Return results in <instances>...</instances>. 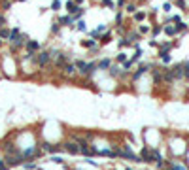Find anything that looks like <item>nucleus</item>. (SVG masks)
<instances>
[{
    "mask_svg": "<svg viewBox=\"0 0 189 170\" xmlns=\"http://www.w3.org/2000/svg\"><path fill=\"white\" fill-rule=\"evenodd\" d=\"M140 157H142V163H161L163 161V155L157 149H151V148H144L140 151Z\"/></svg>",
    "mask_w": 189,
    "mask_h": 170,
    "instance_id": "f257e3e1",
    "label": "nucleus"
},
{
    "mask_svg": "<svg viewBox=\"0 0 189 170\" xmlns=\"http://www.w3.org/2000/svg\"><path fill=\"white\" fill-rule=\"evenodd\" d=\"M49 60H51V53H49V51H40V53L36 55L34 63L38 64L40 68H44V66H47V64H49Z\"/></svg>",
    "mask_w": 189,
    "mask_h": 170,
    "instance_id": "f03ea898",
    "label": "nucleus"
},
{
    "mask_svg": "<svg viewBox=\"0 0 189 170\" xmlns=\"http://www.w3.org/2000/svg\"><path fill=\"white\" fill-rule=\"evenodd\" d=\"M63 145V149H64V151H66V153H70V155H78V153H79V145L78 144H76V142H64V144H61Z\"/></svg>",
    "mask_w": 189,
    "mask_h": 170,
    "instance_id": "7ed1b4c3",
    "label": "nucleus"
},
{
    "mask_svg": "<svg viewBox=\"0 0 189 170\" xmlns=\"http://www.w3.org/2000/svg\"><path fill=\"white\" fill-rule=\"evenodd\" d=\"M108 72H110V76H112V78H123V76H127V72L123 70V68L119 66L117 63H115V64H112V66L108 68Z\"/></svg>",
    "mask_w": 189,
    "mask_h": 170,
    "instance_id": "20e7f679",
    "label": "nucleus"
},
{
    "mask_svg": "<svg viewBox=\"0 0 189 170\" xmlns=\"http://www.w3.org/2000/svg\"><path fill=\"white\" fill-rule=\"evenodd\" d=\"M150 68H151V64H140V66H138V70H136L134 74H132V81H136V79H140V78H142V76L146 74L148 70H150Z\"/></svg>",
    "mask_w": 189,
    "mask_h": 170,
    "instance_id": "39448f33",
    "label": "nucleus"
},
{
    "mask_svg": "<svg viewBox=\"0 0 189 170\" xmlns=\"http://www.w3.org/2000/svg\"><path fill=\"white\" fill-rule=\"evenodd\" d=\"M59 23L64 27H70V28H74L76 27V19H74V15H63L61 19H59Z\"/></svg>",
    "mask_w": 189,
    "mask_h": 170,
    "instance_id": "423d86ee",
    "label": "nucleus"
},
{
    "mask_svg": "<svg viewBox=\"0 0 189 170\" xmlns=\"http://www.w3.org/2000/svg\"><path fill=\"white\" fill-rule=\"evenodd\" d=\"M42 149L44 151H49V153H59V151H63V145H55V144H47V142H44Z\"/></svg>",
    "mask_w": 189,
    "mask_h": 170,
    "instance_id": "0eeeda50",
    "label": "nucleus"
},
{
    "mask_svg": "<svg viewBox=\"0 0 189 170\" xmlns=\"http://www.w3.org/2000/svg\"><path fill=\"white\" fill-rule=\"evenodd\" d=\"M66 11H68L70 15H76V13L79 11V6L74 2V0H68V2H66Z\"/></svg>",
    "mask_w": 189,
    "mask_h": 170,
    "instance_id": "6e6552de",
    "label": "nucleus"
},
{
    "mask_svg": "<svg viewBox=\"0 0 189 170\" xmlns=\"http://www.w3.org/2000/svg\"><path fill=\"white\" fill-rule=\"evenodd\" d=\"M63 70H64V74H66V76H76L78 68H76V64H74V63H66V64L63 66Z\"/></svg>",
    "mask_w": 189,
    "mask_h": 170,
    "instance_id": "1a4fd4ad",
    "label": "nucleus"
},
{
    "mask_svg": "<svg viewBox=\"0 0 189 170\" xmlns=\"http://www.w3.org/2000/svg\"><path fill=\"white\" fill-rule=\"evenodd\" d=\"M25 47H27V51H32V53H34V51H38L40 47V42H36V40H29V42L25 44Z\"/></svg>",
    "mask_w": 189,
    "mask_h": 170,
    "instance_id": "9d476101",
    "label": "nucleus"
},
{
    "mask_svg": "<svg viewBox=\"0 0 189 170\" xmlns=\"http://www.w3.org/2000/svg\"><path fill=\"white\" fill-rule=\"evenodd\" d=\"M76 68H78V72H79V74H82V76H85V72H87V63H85V60H76Z\"/></svg>",
    "mask_w": 189,
    "mask_h": 170,
    "instance_id": "9b49d317",
    "label": "nucleus"
},
{
    "mask_svg": "<svg viewBox=\"0 0 189 170\" xmlns=\"http://www.w3.org/2000/svg\"><path fill=\"white\" fill-rule=\"evenodd\" d=\"M96 68H98V64L96 63H87V72H85V78H91V76L96 72Z\"/></svg>",
    "mask_w": 189,
    "mask_h": 170,
    "instance_id": "f8f14e48",
    "label": "nucleus"
},
{
    "mask_svg": "<svg viewBox=\"0 0 189 170\" xmlns=\"http://www.w3.org/2000/svg\"><path fill=\"white\" fill-rule=\"evenodd\" d=\"M96 64H98L100 70H108V68L112 66V60H110V59H102V60H98Z\"/></svg>",
    "mask_w": 189,
    "mask_h": 170,
    "instance_id": "ddd939ff",
    "label": "nucleus"
},
{
    "mask_svg": "<svg viewBox=\"0 0 189 170\" xmlns=\"http://www.w3.org/2000/svg\"><path fill=\"white\" fill-rule=\"evenodd\" d=\"M172 46H174V44H170V42H164L163 46H161V49H159V55H164V53H168V51L172 49Z\"/></svg>",
    "mask_w": 189,
    "mask_h": 170,
    "instance_id": "4468645a",
    "label": "nucleus"
},
{
    "mask_svg": "<svg viewBox=\"0 0 189 170\" xmlns=\"http://www.w3.org/2000/svg\"><path fill=\"white\" fill-rule=\"evenodd\" d=\"M10 36H11V30L10 28H0V40H10Z\"/></svg>",
    "mask_w": 189,
    "mask_h": 170,
    "instance_id": "2eb2a0df",
    "label": "nucleus"
},
{
    "mask_svg": "<svg viewBox=\"0 0 189 170\" xmlns=\"http://www.w3.org/2000/svg\"><path fill=\"white\" fill-rule=\"evenodd\" d=\"M82 46L85 47V49H95L96 42H95V40H82Z\"/></svg>",
    "mask_w": 189,
    "mask_h": 170,
    "instance_id": "dca6fc26",
    "label": "nucleus"
},
{
    "mask_svg": "<svg viewBox=\"0 0 189 170\" xmlns=\"http://www.w3.org/2000/svg\"><path fill=\"white\" fill-rule=\"evenodd\" d=\"M151 72H153V81H155V83H161V81H163V74H161V70L153 68Z\"/></svg>",
    "mask_w": 189,
    "mask_h": 170,
    "instance_id": "f3484780",
    "label": "nucleus"
},
{
    "mask_svg": "<svg viewBox=\"0 0 189 170\" xmlns=\"http://www.w3.org/2000/svg\"><path fill=\"white\" fill-rule=\"evenodd\" d=\"M146 15H148L146 11H136V13L132 15V19H134V21H138V23H140V21H144V19H146Z\"/></svg>",
    "mask_w": 189,
    "mask_h": 170,
    "instance_id": "a211bd4d",
    "label": "nucleus"
},
{
    "mask_svg": "<svg viewBox=\"0 0 189 170\" xmlns=\"http://www.w3.org/2000/svg\"><path fill=\"white\" fill-rule=\"evenodd\" d=\"M98 40H100V44H102V46H106V44L112 40V32H106L104 36H98Z\"/></svg>",
    "mask_w": 189,
    "mask_h": 170,
    "instance_id": "6ab92c4d",
    "label": "nucleus"
},
{
    "mask_svg": "<svg viewBox=\"0 0 189 170\" xmlns=\"http://www.w3.org/2000/svg\"><path fill=\"white\" fill-rule=\"evenodd\" d=\"M163 30H164V34H168V36H174V34H178L176 32V27H163Z\"/></svg>",
    "mask_w": 189,
    "mask_h": 170,
    "instance_id": "aec40b11",
    "label": "nucleus"
},
{
    "mask_svg": "<svg viewBox=\"0 0 189 170\" xmlns=\"http://www.w3.org/2000/svg\"><path fill=\"white\" fill-rule=\"evenodd\" d=\"M125 60H127V53H123V51H121V53H117V57H115V63H125Z\"/></svg>",
    "mask_w": 189,
    "mask_h": 170,
    "instance_id": "412c9836",
    "label": "nucleus"
},
{
    "mask_svg": "<svg viewBox=\"0 0 189 170\" xmlns=\"http://www.w3.org/2000/svg\"><path fill=\"white\" fill-rule=\"evenodd\" d=\"M23 168H25V170H34V168H36V163H34V161H29V163H23Z\"/></svg>",
    "mask_w": 189,
    "mask_h": 170,
    "instance_id": "4be33fe9",
    "label": "nucleus"
},
{
    "mask_svg": "<svg viewBox=\"0 0 189 170\" xmlns=\"http://www.w3.org/2000/svg\"><path fill=\"white\" fill-rule=\"evenodd\" d=\"M117 46H119V47H121V49H123V47H127V46H132V44L129 42L127 38H121V40H119V42H117Z\"/></svg>",
    "mask_w": 189,
    "mask_h": 170,
    "instance_id": "5701e85b",
    "label": "nucleus"
},
{
    "mask_svg": "<svg viewBox=\"0 0 189 170\" xmlns=\"http://www.w3.org/2000/svg\"><path fill=\"white\" fill-rule=\"evenodd\" d=\"M132 64H134V63H132L131 59H127L125 63H123V70H125V72H129V70H131V68H132Z\"/></svg>",
    "mask_w": 189,
    "mask_h": 170,
    "instance_id": "b1692460",
    "label": "nucleus"
},
{
    "mask_svg": "<svg viewBox=\"0 0 189 170\" xmlns=\"http://www.w3.org/2000/svg\"><path fill=\"white\" fill-rule=\"evenodd\" d=\"M151 28H150V25H140V28H138V32L140 34H148Z\"/></svg>",
    "mask_w": 189,
    "mask_h": 170,
    "instance_id": "393cba45",
    "label": "nucleus"
},
{
    "mask_svg": "<svg viewBox=\"0 0 189 170\" xmlns=\"http://www.w3.org/2000/svg\"><path fill=\"white\" fill-rule=\"evenodd\" d=\"M183 30H187V25H185V23H182V21H180L178 25H176V32H183Z\"/></svg>",
    "mask_w": 189,
    "mask_h": 170,
    "instance_id": "a878e982",
    "label": "nucleus"
},
{
    "mask_svg": "<svg viewBox=\"0 0 189 170\" xmlns=\"http://www.w3.org/2000/svg\"><path fill=\"white\" fill-rule=\"evenodd\" d=\"M127 13H132V15H134L136 13V6H134V4H127Z\"/></svg>",
    "mask_w": 189,
    "mask_h": 170,
    "instance_id": "bb28decb",
    "label": "nucleus"
},
{
    "mask_svg": "<svg viewBox=\"0 0 189 170\" xmlns=\"http://www.w3.org/2000/svg\"><path fill=\"white\" fill-rule=\"evenodd\" d=\"M76 28H78V30H82V32L87 30V27H85V23H83V21H78V23H76Z\"/></svg>",
    "mask_w": 189,
    "mask_h": 170,
    "instance_id": "cd10ccee",
    "label": "nucleus"
},
{
    "mask_svg": "<svg viewBox=\"0 0 189 170\" xmlns=\"http://www.w3.org/2000/svg\"><path fill=\"white\" fill-rule=\"evenodd\" d=\"M51 10H53V11H59V10H61V2H59V0H53V4H51Z\"/></svg>",
    "mask_w": 189,
    "mask_h": 170,
    "instance_id": "c85d7f7f",
    "label": "nucleus"
},
{
    "mask_svg": "<svg viewBox=\"0 0 189 170\" xmlns=\"http://www.w3.org/2000/svg\"><path fill=\"white\" fill-rule=\"evenodd\" d=\"M115 23H117L119 27L123 25V13H121V11H117V15H115Z\"/></svg>",
    "mask_w": 189,
    "mask_h": 170,
    "instance_id": "c756f323",
    "label": "nucleus"
},
{
    "mask_svg": "<svg viewBox=\"0 0 189 170\" xmlns=\"http://www.w3.org/2000/svg\"><path fill=\"white\" fill-rule=\"evenodd\" d=\"M51 163H57V164H63L64 161H63V157H59V155H53V157H51Z\"/></svg>",
    "mask_w": 189,
    "mask_h": 170,
    "instance_id": "7c9ffc66",
    "label": "nucleus"
},
{
    "mask_svg": "<svg viewBox=\"0 0 189 170\" xmlns=\"http://www.w3.org/2000/svg\"><path fill=\"white\" fill-rule=\"evenodd\" d=\"M59 30H61V23H57V21H55L53 25H51V32L55 34V32H59Z\"/></svg>",
    "mask_w": 189,
    "mask_h": 170,
    "instance_id": "2f4dec72",
    "label": "nucleus"
},
{
    "mask_svg": "<svg viewBox=\"0 0 189 170\" xmlns=\"http://www.w3.org/2000/svg\"><path fill=\"white\" fill-rule=\"evenodd\" d=\"M159 57H161V60H163L164 64H168V63H170V53H164V55H159Z\"/></svg>",
    "mask_w": 189,
    "mask_h": 170,
    "instance_id": "473e14b6",
    "label": "nucleus"
},
{
    "mask_svg": "<svg viewBox=\"0 0 189 170\" xmlns=\"http://www.w3.org/2000/svg\"><path fill=\"white\" fill-rule=\"evenodd\" d=\"M170 10H172V4H170V2H164V4H163V11H167V13H168Z\"/></svg>",
    "mask_w": 189,
    "mask_h": 170,
    "instance_id": "72a5a7b5",
    "label": "nucleus"
},
{
    "mask_svg": "<svg viewBox=\"0 0 189 170\" xmlns=\"http://www.w3.org/2000/svg\"><path fill=\"white\" fill-rule=\"evenodd\" d=\"M161 30H163V27H159V25H157V27H153V28H151V32H153V36H157V34H159V32H161Z\"/></svg>",
    "mask_w": 189,
    "mask_h": 170,
    "instance_id": "f704fd0d",
    "label": "nucleus"
},
{
    "mask_svg": "<svg viewBox=\"0 0 189 170\" xmlns=\"http://www.w3.org/2000/svg\"><path fill=\"white\" fill-rule=\"evenodd\" d=\"M10 8H11L10 0H4V2H2V10H10Z\"/></svg>",
    "mask_w": 189,
    "mask_h": 170,
    "instance_id": "c9c22d12",
    "label": "nucleus"
},
{
    "mask_svg": "<svg viewBox=\"0 0 189 170\" xmlns=\"http://www.w3.org/2000/svg\"><path fill=\"white\" fill-rule=\"evenodd\" d=\"M102 4H104V6H108V8H115V4L112 2V0H102Z\"/></svg>",
    "mask_w": 189,
    "mask_h": 170,
    "instance_id": "e433bc0d",
    "label": "nucleus"
},
{
    "mask_svg": "<svg viewBox=\"0 0 189 170\" xmlns=\"http://www.w3.org/2000/svg\"><path fill=\"white\" fill-rule=\"evenodd\" d=\"M96 32H98V34L100 32H106V25H98L96 27Z\"/></svg>",
    "mask_w": 189,
    "mask_h": 170,
    "instance_id": "4c0bfd02",
    "label": "nucleus"
},
{
    "mask_svg": "<svg viewBox=\"0 0 189 170\" xmlns=\"http://www.w3.org/2000/svg\"><path fill=\"white\" fill-rule=\"evenodd\" d=\"M170 170H185V168H183L182 164H172V166H170Z\"/></svg>",
    "mask_w": 189,
    "mask_h": 170,
    "instance_id": "58836bf2",
    "label": "nucleus"
},
{
    "mask_svg": "<svg viewBox=\"0 0 189 170\" xmlns=\"http://www.w3.org/2000/svg\"><path fill=\"white\" fill-rule=\"evenodd\" d=\"M4 25H6V17H4V15H0V28H2Z\"/></svg>",
    "mask_w": 189,
    "mask_h": 170,
    "instance_id": "ea45409f",
    "label": "nucleus"
},
{
    "mask_svg": "<svg viewBox=\"0 0 189 170\" xmlns=\"http://www.w3.org/2000/svg\"><path fill=\"white\" fill-rule=\"evenodd\" d=\"M115 6H117V8H123V6H125V0H117V4H115Z\"/></svg>",
    "mask_w": 189,
    "mask_h": 170,
    "instance_id": "a19ab883",
    "label": "nucleus"
},
{
    "mask_svg": "<svg viewBox=\"0 0 189 170\" xmlns=\"http://www.w3.org/2000/svg\"><path fill=\"white\" fill-rule=\"evenodd\" d=\"M74 2H76V4H83V2H85V0H74Z\"/></svg>",
    "mask_w": 189,
    "mask_h": 170,
    "instance_id": "79ce46f5",
    "label": "nucleus"
},
{
    "mask_svg": "<svg viewBox=\"0 0 189 170\" xmlns=\"http://www.w3.org/2000/svg\"><path fill=\"white\" fill-rule=\"evenodd\" d=\"M17 2H27V0H17Z\"/></svg>",
    "mask_w": 189,
    "mask_h": 170,
    "instance_id": "37998d69",
    "label": "nucleus"
},
{
    "mask_svg": "<svg viewBox=\"0 0 189 170\" xmlns=\"http://www.w3.org/2000/svg\"><path fill=\"white\" fill-rule=\"evenodd\" d=\"M0 46H2V40H0Z\"/></svg>",
    "mask_w": 189,
    "mask_h": 170,
    "instance_id": "c03bdc74",
    "label": "nucleus"
},
{
    "mask_svg": "<svg viewBox=\"0 0 189 170\" xmlns=\"http://www.w3.org/2000/svg\"><path fill=\"white\" fill-rule=\"evenodd\" d=\"M127 170H132V168H127Z\"/></svg>",
    "mask_w": 189,
    "mask_h": 170,
    "instance_id": "a18cd8bd",
    "label": "nucleus"
}]
</instances>
